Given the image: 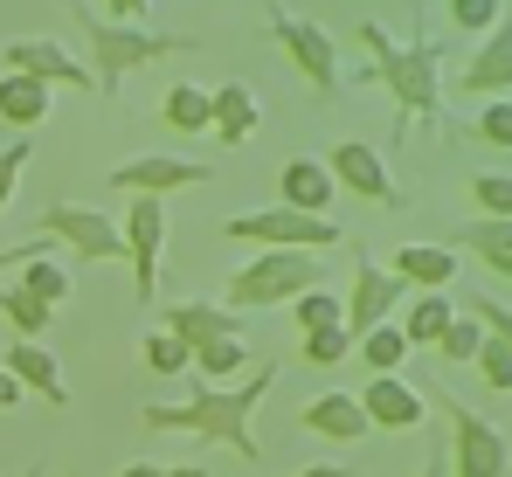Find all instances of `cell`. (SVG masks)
<instances>
[{
  "label": "cell",
  "instance_id": "cell-1",
  "mask_svg": "<svg viewBox=\"0 0 512 477\" xmlns=\"http://www.w3.org/2000/svg\"><path fill=\"white\" fill-rule=\"evenodd\" d=\"M270 388H277V360L250 367L236 388H201L194 401H146L139 422H146V429H187V436H201V443H229L243 464H263V450H256V436H250V415Z\"/></svg>",
  "mask_w": 512,
  "mask_h": 477
},
{
  "label": "cell",
  "instance_id": "cell-2",
  "mask_svg": "<svg viewBox=\"0 0 512 477\" xmlns=\"http://www.w3.org/2000/svg\"><path fill=\"white\" fill-rule=\"evenodd\" d=\"M360 49L374 56L367 83H381L395 104V139H409V125L443 118V77H436V35L429 28H416L409 42H388L381 21H360Z\"/></svg>",
  "mask_w": 512,
  "mask_h": 477
},
{
  "label": "cell",
  "instance_id": "cell-3",
  "mask_svg": "<svg viewBox=\"0 0 512 477\" xmlns=\"http://www.w3.org/2000/svg\"><path fill=\"white\" fill-rule=\"evenodd\" d=\"M77 14V28H84V42H90V77L104 83L111 97L125 90V77L132 70H146V63H167V56H187L194 42L187 35H146V28H132V21H111L104 7H70Z\"/></svg>",
  "mask_w": 512,
  "mask_h": 477
},
{
  "label": "cell",
  "instance_id": "cell-4",
  "mask_svg": "<svg viewBox=\"0 0 512 477\" xmlns=\"http://www.w3.org/2000/svg\"><path fill=\"white\" fill-rule=\"evenodd\" d=\"M167 332L194 353V367L222 388H236V374H250V346H243V325H236V312L229 305H201V298H180V305H167Z\"/></svg>",
  "mask_w": 512,
  "mask_h": 477
},
{
  "label": "cell",
  "instance_id": "cell-5",
  "mask_svg": "<svg viewBox=\"0 0 512 477\" xmlns=\"http://www.w3.org/2000/svg\"><path fill=\"white\" fill-rule=\"evenodd\" d=\"M305 291H319V256L305 249H263L256 263H243L222 291L229 312H263V305H298Z\"/></svg>",
  "mask_w": 512,
  "mask_h": 477
},
{
  "label": "cell",
  "instance_id": "cell-6",
  "mask_svg": "<svg viewBox=\"0 0 512 477\" xmlns=\"http://www.w3.org/2000/svg\"><path fill=\"white\" fill-rule=\"evenodd\" d=\"M270 42L298 63V77L312 83V97H340V49H333V35H326L319 21H305V14H270Z\"/></svg>",
  "mask_w": 512,
  "mask_h": 477
},
{
  "label": "cell",
  "instance_id": "cell-7",
  "mask_svg": "<svg viewBox=\"0 0 512 477\" xmlns=\"http://www.w3.org/2000/svg\"><path fill=\"white\" fill-rule=\"evenodd\" d=\"M118 229H125V263H132V298L153 305L160 298V256H167V201L139 194Z\"/></svg>",
  "mask_w": 512,
  "mask_h": 477
},
{
  "label": "cell",
  "instance_id": "cell-8",
  "mask_svg": "<svg viewBox=\"0 0 512 477\" xmlns=\"http://www.w3.org/2000/svg\"><path fill=\"white\" fill-rule=\"evenodd\" d=\"M229 242H256V249H333V242H346L340 236V222L326 215H291V208H263V215H236L229 229H222Z\"/></svg>",
  "mask_w": 512,
  "mask_h": 477
},
{
  "label": "cell",
  "instance_id": "cell-9",
  "mask_svg": "<svg viewBox=\"0 0 512 477\" xmlns=\"http://www.w3.org/2000/svg\"><path fill=\"white\" fill-rule=\"evenodd\" d=\"M443 422H450V477H506L512 450L485 415H471L464 401L443 395Z\"/></svg>",
  "mask_w": 512,
  "mask_h": 477
},
{
  "label": "cell",
  "instance_id": "cell-10",
  "mask_svg": "<svg viewBox=\"0 0 512 477\" xmlns=\"http://www.w3.org/2000/svg\"><path fill=\"white\" fill-rule=\"evenodd\" d=\"M42 236L70 242V256H84V263H118L125 256V229L111 215H97V208H70V201L42 208Z\"/></svg>",
  "mask_w": 512,
  "mask_h": 477
},
{
  "label": "cell",
  "instance_id": "cell-11",
  "mask_svg": "<svg viewBox=\"0 0 512 477\" xmlns=\"http://www.w3.org/2000/svg\"><path fill=\"white\" fill-rule=\"evenodd\" d=\"M402 291H409V284H402L395 270H381V263H374V256H367V249L353 242V291H346V332H353V339L381 332Z\"/></svg>",
  "mask_w": 512,
  "mask_h": 477
},
{
  "label": "cell",
  "instance_id": "cell-12",
  "mask_svg": "<svg viewBox=\"0 0 512 477\" xmlns=\"http://www.w3.org/2000/svg\"><path fill=\"white\" fill-rule=\"evenodd\" d=\"M7 70H14V77H35V83H63V90H104V83L90 77L63 42H49V35H21V42H7Z\"/></svg>",
  "mask_w": 512,
  "mask_h": 477
},
{
  "label": "cell",
  "instance_id": "cell-13",
  "mask_svg": "<svg viewBox=\"0 0 512 477\" xmlns=\"http://www.w3.org/2000/svg\"><path fill=\"white\" fill-rule=\"evenodd\" d=\"M333 180H340L346 194H360V201H374V208H402L409 194L388 180V159L374 153V146H360V139H346L333 146Z\"/></svg>",
  "mask_w": 512,
  "mask_h": 477
},
{
  "label": "cell",
  "instance_id": "cell-14",
  "mask_svg": "<svg viewBox=\"0 0 512 477\" xmlns=\"http://www.w3.org/2000/svg\"><path fill=\"white\" fill-rule=\"evenodd\" d=\"M201 180H215L201 159H125V166H111V187H125L132 201L139 194H180V187H201Z\"/></svg>",
  "mask_w": 512,
  "mask_h": 477
},
{
  "label": "cell",
  "instance_id": "cell-15",
  "mask_svg": "<svg viewBox=\"0 0 512 477\" xmlns=\"http://www.w3.org/2000/svg\"><path fill=\"white\" fill-rule=\"evenodd\" d=\"M457 90H464V97H492V104L512 90V7H506V21L485 35V49L457 70Z\"/></svg>",
  "mask_w": 512,
  "mask_h": 477
},
{
  "label": "cell",
  "instance_id": "cell-16",
  "mask_svg": "<svg viewBox=\"0 0 512 477\" xmlns=\"http://www.w3.org/2000/svg\"><path fill=\"white\" fill-rule=\"evenodd\" d=\"M360 408H367L374 429H423V422H429V401L416 395L402 374H374L367 395H360Z\"/></svg>",
  "mask_w": 512,
  "mask_h": 477
},
{
  "label": "cell",
  "instance_id": "cell-17",
  "mask_svg": "<svg viewBox=\"0 0 512 477\" xmlns=\"http://www.w3.org/2000/svg\"><path fill=\"white\" fill-rule=\"evenodd\" d=\"M277 194H284V208H291V215H319V222H326V208H333L340 180H333V166H326V159H291V166H284V180H277Z\"/></svg>",
  "mask_w": 512,
  "mask_h": 477
},
{
  "label": "cell",
  "instance_id": "cell-18",
  "mask_svg": "<svg viewBox=\"0 0 512 477\" xmlns=\"http://www.w3.org/2000/svg\"><path fill=\"white\" fill-rule=\"evenodd\" d=\"M409 291H450L457 284V249L450 242H409V249H395V263H388Z\"/></svg>",
  "mask_w": 512,
  "mask_h": 477
},
{
  "label": "cell",
  "instance_id": "cell-19",
  "mask_svg": "<svg viewBox=\"0 0 512 477\" xmlns=\"http://www.w3.org/2000/svg\"><path fill=\"white\" fill-rule=\"evenodd\" d=\"M0 367H7L21 388H35L42 401H56V408L70 401V381H63V367H56V353H49V346H28V339H21V346H7V360H0Z\"/></svg>",
  "mask_w": 512,
  "mask_h": 477
},
{
  "label": "cell",
  "instance_id": "cell-20",
  "mask_svg": "<svg viewBox=\"0 0 512 477\" xmlns=\"http://www.w3.org/2000/svg\"><path fill=\"white\" fill-rule=\"evenodd\" d=\"M305 429H312V436H333V443H353V436H367L374 422H367L360 395H319V401H305Z\"/></svg>",
  "mask_w": 512,
  "mask_h": 477
},
{
  "label": "cell",
  "instance_id": "cell-21",
  "mask_svg": "<svg viewBox=\"0 0 512 477\" xmlns=\"http://www.w3.org/2000/svg\"><path fill=\"white\" fill-rule=\"evenodd\" d=\"M49 118V83H35V77H0V125H21V139L35 132Z\"/></svg>",
  "mask_w": 512,
  "mask_h": 477
},
{
  "label": "cell",
  "instance_id": "cell-22",
  "mask_svg": "<svg viewBox=\"0 0 512 477\" xmlns=\"http://www.w3.org/2000/svg\"><path fill=\"white\" fill-rule=\"evenodd\" d=\"M160 118H167V132H215V90L173 83L167 97H160Z\"/></svg>",
  "mask_w": 512,
  "mask_h": 477
},
{
  "label": "cell",
  "instance_id": "cell-23",
  "mask_svg": "<svg viewBox=\"0 0 512 477\" xmlns=\"http://www.w3.org/2000/svg\"><path fill=\"white\" fill-rule=\"evenodd\" d=\"M215 139H222V146H250V139H256L250 83H222V90H215Z\"/></svg>",
  "mask_w": 512,
  "mask_h": 477
},
{
  "label": "cell",
  "instance_id": "cell-24",
  "mask_svg": "<svg viewBox=\"0 0 512 477\" xmlns=\"http://www.w3.org/2000/svg\"><path fill=\"white\" fill-rule=\"evenodd\" d=\"M457 242H464L492 277L512 284V222H471V229H457Z\"/></svg>",
  "mask_w": 512,
  "mask_h": 477
},
{
  "label": "cell",
  "instance_id": "cell-25",
  "mask_svg": "<svg viewBox=\"0 0 512 477\" xmlns=\"http://www.w3.org/2000/svg\"><path fill=\"white\" fill-rule=\"evenodd\" d=\"M0 318H7V325H14V332L35 346V339L49 332L56 305H42V298H35V291H21V284H0Z\"/></svg>",
  "mask_w": 512,
  "mask_h": 477
},
{
  "label": "cell",
  "instance_id": "cell-26",
  "mask_svg": "<svg viewBox=\"0 0 512 477\" xmlns=\"http://www.w3.org/2000/svg\"><path fill=\"white\" fill-rule=\"evenodd\" d=\"M450 325H457V312H450V291H429V298H416V312H409V325H402V332H409V346H429V353H436Z\"/></svg>",
  "mask_w": 512,
  "mask_h": 477
},
{
  "label": "cell",
  "instance_id": "cell-27",
  "mask_svg": "<svg viewBox=\"0 0 512 477\" xmlns=\"http://www.w3.org/2000/svg\"><path fill=\"white\" fill-rule=\"evenodd\" d=\"M409 353H416V346H409V332H402V325H381V332H367V339H360V360H367L374 374H395Z\"/></svg>",
  "mask_w": 512,
  "mask_h": 477
},
{
  "label": "cell",
  "instance_id": "cell-28",
  "mask_svg": "<svg viewBox=\"0 0 512 477\" xmlns=\"http://www.w3.org/2000/svg\"><path fill=\"white\" fill-rule=\"evenodd\" d=\"M291 318H298V332H326V325H346V298L340 291H305L298 305H291Z\"/></svg>",
  "mask_w": 512,
  "mask_h": 477
},
{
  "label": "cell",
  "instance_id": "cell-29",
  "mask_svg": "<svg viewBox=\"0 0 512 477\" xmlns=\"http://www.w3.org/2000/svg\"><path fill=\"white\" fill-rule=\"evenodd\" d=\"M14 284H21V291H35L42 305H63V298H70V270H63L56 256H35V263H28Z\"/></svg>",
  "mask_w": 512,
  "mask_h": 477
},
{
  "label": "cell",
  "instance_id": "cell-30",
  "mask_svg": "<svg viewBox=\"0 0 512 477\" xmlns=\"http://www.w3.org/2000/svg\"><path fill=\"white\" fill-rule=\"evenodd\" d=\"M478 222H512V173H471Z\"/></svg>",
  "mask_w": 512,
  "mask_h": 477
},
{
  "label": "cell",
  "instance_id": "cell-31",
  "mask_svg": "<svg viewBox=\"0 0 512 477\" xmlns=\"http://www.w3.org/2000/svg\"><path fill=\"white\" fill-rule=\"evenodd\" d=\"M146 367H153V374H187V367H194V353H187V346H180V339H173L167 325H160V332H146Z\"/></svg>",
  "mask_w": 512,
  "mask_h": 477
},
{
  "label": "cell",
  "instance_id": "cell-32",
  "mask_svg": "<svg viewBox=\"0 0 512 477\" xmlns=\"http://www.w3.org/2000/svg\"><path fill=\"white\" fill-rule=\"evenodd\" d=\"M436 353H443L450 367H464V360H478V353H485V325H478V312H471V318H457V325L443 332V346H436Z\"/></svg>",
  "mask_w": 512,
  "mask_h": 477
},
{
  "label": "cell",
  "instance_id": "cell-33",
  "mask_svg": "<svg viewBox=\"0 0 512 477\" xmlns=\"http://www.w3.org/2000/svg\"><path fill=\"white\" fill-rule=\"evenodd\" d=\"M353 353V332L346 325H326V332H305V367H340Z\"/></svg>",
  "mask_w": 512,
  "mask_h": 477
},
{
  "label": "cell",
  "instance_id": "cell-34",
  "mask_svg": "<svg viewBox=\"0 0 512 477\" xmlns=\"http://www.w3.org/2000/svg\"><path fill=\"white\" fill-rule=\"evenodd\" d=\"M443 14H450L457 28H471V35H492V28L506 21V7H499V0H450Z\"/></svg>",
  "mask_w": 512,
  "mask_h": 477
},
{
  "label": "cell",
  "instance_id": "cell-35",
  "mask_svg": "<svg viewBox=\"0 0 512 477\" xmlns=\"http://www.w3.org/2000/svg\"><path fill=\"white\" fill-rule=\"evenodd\" d=\"M471 139H478V146H499V153L512 146V104H506V97L478 111V125H471Z\"/></svg>",
  "mask_w": 512,
  "mask_h": 477
},
{
  "label": "cell",
  "instance_id": "cell-36",
  "mask_svg": "<svg viewBox=\"0 0 512 477\" xmlns=\"http://www.w3.org/2000/svg\"><path fill=\"white\" fill-rule=\"evenodd\" d=\"M478 374H485V381H492L499 395L512 388V346H499L492 332H485V353H478Z\"/></svg>",
  "mask_w": 512,
  "mask_h": 477
},
{
  "label": "cell",
  "instance_id": "cell-37",
  "mask_svg": "<svg viewBox=\"0 0 512 477\" xmlns=\"http://www.w3.org/2000/svg\"><path fill=\"white\" fill-rule=\"evenodd\" d=\"M28 153H35V146H28V139H14V146H0V208H7V201H14V180H21V173H28Z\"/></svg>",
  "mask_w": 512,
  "mask_h": 477
},
{
  "label": "cell",
  "instance_id": "cell-38",
  "mask_svg": "<svg viewBox=\"0 0 512 477\" xmlns=\"http://www.w3.org/2000/svg\"><path fill=\"white\" fill-rule=\"evenodd\" d=\"M35 256H56V236H28V242H14V249H0V270H7V263H21V270H28Z\"/></svg>",
  "mask_w": 512,
  "mask_h": 477
},
{
  "label": "cell",
  "instance_id": "cell-39",
  "mask_svg": "<svg viewBox=\"0 0 512 477\" xmlns=\"http://www.w3.org/2000/svg\"><path fill=\"white\" fill-rule=\"evenodd\" d=\"M478 325H485V332H492L499 346H512V312L499 305V298H485V305H478Z\"/></svg>",
  "mask_w": 512,
  "mask_h": 477
},
{
  "label": "cell",
  "instance_id": "cell-40",
  "mask_svg": "<svg viewBox=\"0 0 512 477\" xmlns=\"http://www.w3.org/2000/svg\"><path fill=\"white\" fill-rule=\"evenodd\" d=\"M14 401H21V381H14V374L0 367V408H14Z\"/></svg>",
  "mask_w": 512,
  "mask_h": 477
},
{
  "label": "cell",
  "instance_id": "cell-41",
  "mask_svg": "<svg viewBox=\"0 0 512 477\" xmlns=\"http://www.w3.org/2000/svg\"><path fill=\"white\" fill-rule=\"evenodd\" d=\"M118 477H167V471H160V464H125Z\"/></svg>",
  "mask_w": 512,
  "mask_h": 477
},
{
  "label": "cell",
  "instance_id": "cell-42",
  "mask_svg": "<svg viewBox=\"0 0 512 477\" xmlns=\"http://www.w3.org/2000/svg\"><path fill=\"white\" fill-rule=\"evenodd\" d=\"M298 477H353V471H340V464H312V471H298Z\"/></svg>",
  "mask_w": 512,
  "mask_h": 477
},
{
  "label": "cell",
  "instance_id": "cell-43",
  "mask_svg": "<svg viewBox=\"0 0 512 477\" xmlns=\"http://www.w3.org/2000/svg\"><path fill=\"white\" fill-rule=\"evenodd\" d=\"M443 464H450V457L436 450V457H429V464H423V477H450V471H443Z\"/></svg>",
  "mask_w": 512,
  "mask_h": 477
},
{
  "label": "cell",
  "instance_id": "cell-44",
  "mask_svg": "<svg viewBox=\"0 0 512 477\" xmlns=\"http://www.w3.org/2000/svg\"><path fill=\"white\" fill-rule=\"evenodd\" d=\"M167 477H201V471H194V464H180V471H167Z\"/></svg>",
  "mask_w": 512,
  "mask_h": 477
},
{
  "label": "cell",
  "instance_id": "cell-45",
  "mask_svg": "<svg viewBox=\"0 0 512 477\" xmlns=\"http://www.w3.org/2000/svg\"><path fill=\"white\" fill-rule=\"evenodd\" d=\"M28 477H42V471H28Z\"/></svg>",
  "mask_w": 512,
  "mask_h": 477
}]
</instances>
